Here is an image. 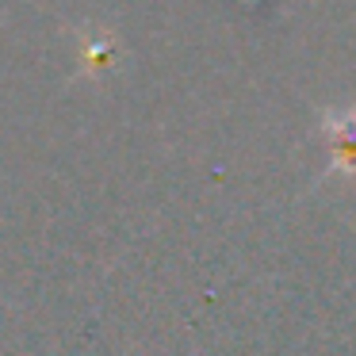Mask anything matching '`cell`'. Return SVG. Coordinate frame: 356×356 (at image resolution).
I'll return each mask as SVG.
<instances>
[{
  "instance_id": "cell-1",
  "label": "cell",
  "mask_w": 356,
  "mask_h": 356,
  "mask_svg": "<svg viewBox=\"0 0 356 356\" xmlns=\"http://www.w3.org/2000/svg\"><path fill=\"white\" fill-rule=\"evenodd\" d=\"M325 146H330L333 169L356 172V111L325 115Z\"/></svg>"
}]
</instances>
